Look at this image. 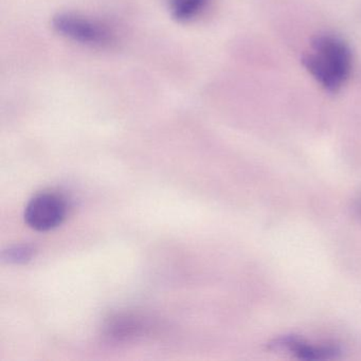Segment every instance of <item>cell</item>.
Masks as SVG:
<instances>
[{"label": "cell", "mask_w": 361, "mask_h": 361, "mask_svg": "<svg viewBox=\"0 0 361 361\" xmlns=\"http://www.w3.org/2000/svg\"><path fill=\"white\" fill-rule=\"evenodd\" d=\"M64 198L56 193H41L29 202L25 211V221L37 231H49L59 227L66 217Z\"/></svg>", "instance_id": "3"}, {"label": "cell", "mask_w": 361, "mask_h": 361, "mask_svg": "<svg viewBox=\"0 0 361 361\" xmlns=\"http://www.w3.org/2000/svg\"><path fill=\"white\" fill-rule=\"evenodd\" d=\"M302 63L321 87L337 92L352 73V50L338 35L323 33L312 39Z\"/></svg>", "instance_id": "1"}, {"label": "cell", "mask_w": 361, "mask_h": 361, "mask_svg": "<svg viewBox=\"0 0 361 361\" xmlns=\"http://www.w3.org/2000/svg\"><path fill=\"white\" fill-rule=\"evenodd\" d=\"M33 249L30 247H14L10 250L6 251L4 257L10 263H25L32 257Z\"/></svg>", "instance_id": "7"}, {"label": "cell", "mask_w": 361, "mask_h": 361, "mask_svg": "<svg viewBox=\"0 0 361 361\" xmlns=\"http://www.w3.org/2000/svg\"><path fill=\"white\" fill-rule=\"evenodd\" d=\"M52 25L59 35L83 45L106 47L115 41V35L106 25L79 14H58Z\"/></svg>", "instance_id": "2"}, {"label": "cell", "mask_w": 361, "mask_h": 361, "mask_svg": "<svg viewBox=\"0 0 361 361\" xmlns=\"http://www.w3.org/2000/svg\"><path fill=\"white\" fill-rule=\"evenodd\" d=\"M268 348L306 361L333 360L339 358L342 354L341 348L338 344L331 342L316 343L295 335L281 336L272 340Z\"/></svg>", "instance_id": "4"}, {"label": "cell", "mask_w": 361, "mask_h": 361, "mask_svg": "<svg viewBox=\"0 0 361 361\" xmlns=\"http://www.w3.org/2000/svg\"><path fill=\"white\" fill-rule=\"evenodd\" d=\"M210 0H170L171 16L179 23H190L200 18L208 7Z\"/></svg>", "instance_id": "6"}, {"label": "cell", "mask_w": 361, "mask_h": 361, "mask_svg": "<svg viewBox=\"0 0 361 361\" xmlns=\"http://www.w3.org/2000/svg\"><path fill=\"white\" fill-rule=\"evenodd\" d=\"M353 209H354L355 215L361 221V195L359 196L358 200L355 202Z\"/></svg>", "instance_id": "8"}, {"label": "cell", "mask_w": 361, "mask_h": 361, "mask_svg": "<svg viewBox=\"0 0 361 361\" xmlns=\"http://www.w3.org/2000/svg\"><path fill=\"white\" fill-rule=\"evenodd\" d=\"M147 324L142 319L133 314H119L114 317L107 323L106 336L117 341L133 339L138 337L147 329Z\"/></svg>", "instance_id": "5"}]
</instances>
